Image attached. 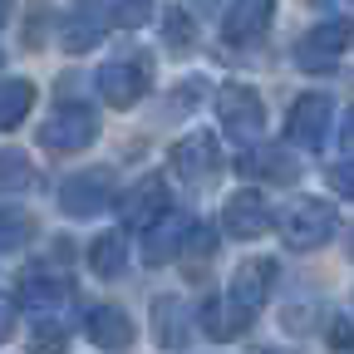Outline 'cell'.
Returning a JSON list of instances; mask_svg holds the SVG:
<instances>
[{"label": "cell", "mask_w": 354, "mask_h": 354, "mask_svg": "<svg viewBox=\"0 0 354 354\" xmlns=\"http://www.w3.org/2000/svg\"><path fill=\"white\" fill-rule=\"evenodd\" d=\"M271 281H276V261H266V256L241 261L236 276H232V286H227V300H212V305L202 310L207 335H212V339L241 335V330L256 320V310L271 300Z\"/></svg>", "instance_id": "1"}, {"label": "cell", "mask_w": 354, "mask_h": 354, "mask_svg": "<svg viewBox=\"0 0 354 354\" xmlns=\"http://www.w3.org/2000/svg\"><path fill=\"white\" fill-rule=\"evenodd\" d=\"M335 227H339V216H335V207L320 202V197H300V202H290V207L281 212V236H286V246H295V251L325 246V241L335 236Z\"/></svg>", "instance_id": "2"}, {"label": "cell", "mask_w": 354, "mask_h": 354, "mask_svg": "<svg viewBox=\"0 0 354 354\" xmlns=\"http://www.w3.org/2000/svg\"><path fill=\"white\" fill-rule=\"evenodd\" d=\"M94 138H99V113L88 104H59L39 128V143L50 153H84Z\"/></svg>", "instance_id": "3"}, {"label": "cell", "mask_w": 354, "mask_h": 354, "mask_svg": "<svg viewBox=\"0 0 354 354\" xmlns=\"http://www.w3.org/2000/svg\"><path fill=\"white\" fill-rule=\"evenodd\" d=\"M143 88H148V64L138 55H128V59H109L99 69V94L109 109H133L143 99Z\"/></svg>", "instance_id": "4"}, {"label": "cell", "mask_w": 354, "mask_h": 354, "mask_svg": "<svg viewBox=\"0 0 354 354\" xmlns=\"http://www.w3.org/2000/svg\"><path fill=\"white\" fill-rule=\"evenodd\" d=\"M349 44H354V20H320L300 39L295 59H300V69H330Z\"/></svg>", "instance_id": "5"}, {"label": "cell", "mask_w": 354, "mask_h": 354, "mask_svg": "<svg viewBox=\"0 0 354 354\" xmlns=\"http://www.w3.org/2000/svg\"><path fill=\"white\" fill-rule=\"evenodd\" d=\"M216 113H221V123H227V133H236V138H256V133L266 128V109H261V99H256V88H246V84H227L216 94Z\"/></svg>", "instance_id": "6"}, {"label": "cell", "mask_w": 354, "mask_h": 354, "mask_svg": "<svg viewBox=\"0 0 354 354\" xmlns=\"http://www.w3.org/2000/svg\"><path fill=\"white\" fill-rule=\"evenodd\" d=\"M113 197V183H109V172H74L69 183L59 187V202L69 216H99Z\"/></svg>", "instance_id": "7"}, {"label": "cell", "mask_w": 354, "mask_h": 354, "mask_svg": "<svg viewBox=\"0 0 354 354\" xmlns=\"http://www.w3.org/2000/svg\"><path fill=\"white\" fill-rule=\"evenodd\" d=\"M172 167L187 177V183H212V172L221 167V148L212 133H187L183 143L172 148Z\"/></svg>", "instance_id": "8"}, {"label": "cell", "mask_w": 354, "mask_h": 354, "mask_svg": "<svg viewBox=\"0 0 354 354\" xmlns=\"http://www.w3.org/2000/svg\"><path fill=\"white\" fill-rule=\"evenodd\" d=\"M330 113H335V104L325 99V94H305L295 109H290V138L300 143V148H320L325 143V133H330Z\"/></svg>", "instance_id": "9"}, {"label": "cell", "mask_w": 354, "mask_h": 354, "mask_svg": "<svg viewBox=\"0 0 354 354\" xmlns=\"http://www.w3.org/2000/svg\"><path fill=\"white\" fill-rule=\"evenodd\" d=\"M271 10H276V0H232V6H227V20H221V35H227L232 44H251V39L266 35Z\"/></svg>", "instance_id": "10"}, {"label": "cell", "mask_w": 354, "mask_h": 354, "mask_svg": "<svg viewBox=\"0 0 354 354\" xmlns=\"http://www.w3.org/2000/svg\"><path fill=\"white\" fill-rule=\"evenodd\" d=\"M227 232L232 236H241V241H256V236H266L271 232V207L261 202V192H236V197H227Z\"/></svg>", "instance_id": "11"}, {"label": "cell", "mask_w": 354, "mask_h": 354, "mask_svg": "<svg viewBox=\"0 0 354 354\" xmlns=\"http://www.w3.org/2000/svg\"><path fill=\"white\" fill-rule=\"evenodd\" d=\"M187 232H192V221L183 216V212H162L153 227H148V241H143V256H148V266H162V261H172L177 251L187 246Z\"/></svg>", "instance_id": "12"}, {"label": "cell", "mask_w": 354, "mask_h": 354, "mask_svg": "<svg viewBox=\"0 0 354 354\" xmlns=\"http://www.w3.org/2000/svg\"><path fill=\"white\" fill-rule=\"evenodd\" d=\"M88 339H94L99 349H109V354H123L133 344L128 310L123 305H94V310H88Z\"/></svg>", "instance_id": "13"}, {"label": "cell", "mask_w": 354, "mask_h": 354, "mask_svg": "<svg viewBox=\"0 0 354 354\" xmlns=\"http://www.w3.org/2000/svg\"><path fill=\"white\" fill-rule=\"evenodd\" d=\"M118 212H123L128 227H143V232H148L153 221L167 212V187H162V177H143V183L118 202Z\"/></svg>", "instance_id": "14"}, {"label": "cell", "mask_w": 354, "mask_h": 354, "mask_svg": "<svg viewBox=\"0 0 354 354\" xmlns=\"http://www.w3.org/2000/svg\"><path fill=\"white\" fill-rule=\"evenodd\" d=\"M104 25H109V15H104L99 0H74V10L64 20V44H69L74 55L79 50H94L99 35H104Z\"/></svg>", "instance_id": "15"}, {"label": "cell", "mask_w": 354, "mask_h": 354, "mask_svg": "<svg viewBox=\"0 0 354 354\" xmlns=\"http://www.w3.org/2000/svg\"><path fill=\"white\" fill-rule=\"evenodd\" d=\"M241 172H256V177H266V183H295V177H300L295 158L281 153V148H256V153H246V158H241Z\"/></svg>", "instance_id": "16"}, {"label": "cell", "mask_w": 354, "mask_h": 354, "mask_svg": "<svg viewBox=\"0 0 354 354\" xmlns=\"http://www.w3.org/2000/svg\"><path fill=\"white\" fill-rule=\"evenodd\" d=\"M88 266H94V276H118L123 266H128V246L118 232H104L88 241Z\"/></svg>", "instance_id": "17"}, {"label": "cell", "mask_w": 354, "mask_h": 354, "mask_svg": "<svg viewBox=\"0 0 354 354\" xmlns=\"http://www.w3.org/2000/svg\"><path fill=\"white\" fill-rule=\"evenodd\" d=\"M30 104H35V84L6 79V84H0V128H15L30 113Z\"/></svg>", "instance_id": "18"}, {"label": "cell", "mask_w": 354, "mask_h": 354, "mask_svg": "<svg viewBox=\"0 0 354 354\" xmlns=\"http://www.w3.org/2000/svg\"><path fill=\"white\" fill-rule=\"evenodd\" d=\"M158 344H183L187 339V310H183V300H158Z\"/></svg>", "instance_id": "19"}, {"label": "cell", "mask_w": 354, "mask_h": 354, "mask_svg": "<svg viewBox=\"0 0 354 354\" xmlns=\"http://www.w3.org/2000/svg\"><path fill=\"white\" fill-rule=\"evenodd\" d=\"M30 158L25 153H15V148H6L0 153V192H20V187H30Z\"/></svg>", "instance_id": "20"}, {"label": "cell", "mask_w": 354, "mask_h": 354, "mask_svg": "<svg viewBox=\"0 0 354 354\" xmlns=\"http://www.w3.org/2000/svg\"><path fill=\"white\" fill-rule=\"evenodd\" d=\"M64 295H69V286H64V281H55V276H44V271L25 276V300H30V305H39V310H44V305H59Z\"/></svg>", "instance_id": "21"}, {"label": "cell", "mask_w": 354, "mask_h": 354, "mask_svg": "<svg viewBox=\"0 0 354 354\" xmlns=\"http://www.w3.org/2000/svg\"><path fill=\"white\" fill-rule=\"evenodd\" d=\"M30 354H69V335L59 330V325H35V335H30Z\"/></svg>", "instance_id": "22"}, {"label": "cell", "mask_w": 354, "mask_h": 354, "mask_svg": "<svg viewBox=\"0 0 354 354\" xmlns=\"http://www.w3.org/2000/svg\"><path fill=\"white\" fill-rule=\"evenodd\" d=\"M25 232H30V221H25L20 212H0V256L15 251V246L25 241Z\"/></svg>", "instance_id": "23"}, {"label": "cell", "mask_w": 354, "mask_h": 354, "mask_svg": "<svg viewBox=\"0 0 354 354\" xmlns=\"http://www.w3.org/2000/svg\"><path fill=\"white\" fill-rule=\"evenodd\" d=\"M330 183H335L339 197H354V158H344V162L330 167Z\"/></svg>", "instance_id": "24"}, {"label": "cell", "mask_w": 354, "mask_h": 354, "mask_svg": "<svg viewBox=\"0 0 354 354\" xmlns=\"http://www.w3.org/2000/svg\"><path fill=\"white\" fill-rule=\"evenodd\" d=\"M148 10H153V0H118V20L123 25H143Z\"/></svg>", "instance_id": "25"}, {"label": "cell", "mask_w": 354, "mask_h": 354, "mask_svg": "<svg viewBox=\"0 0 354 354\" xmlns=\"http://www.w3.org/2000/svg\"><path fill=\"white\" fill-rule=\"evenodd\" d=\"M10 335H15V300L0 295V344H6Z\"/></svg>", "instance_id": "26"}, {"label": "cell", "mask_w": 354, "mask_h": 354, "mask_svg": "<svg viewBox=\"0 0 354 354\" xmlns=\"http://www.w3.org/2000/svg\"><path fill=\"white\" fill-rule=\"evenodd\" d=\"M167 35H172L177 44L192 39V25H187V15H183V10H172V15H167Z\"/></svg>", "instance_id": "27"}, {"label": "cell", "mask_w": 354, "mask_h": 354, "mask_svg": "<svg viewBox=\"0 0 354 354\" xmlns=\"http://www.w3.org/2000/svg\"><path fill=\"white\" fill-rule=\"evenodd\" d=\"M344 148H354V109H349V118H344Z\"/></svg>", "instance_id": "28"}, {"label": "cell", "mask_w": 354, "mask_h": 354, "mask_svg": "<svg viewBox=\"0 0 354 354\" xmlns=\"http://www.w3.org/2000/svg\"><path fill=\"white\" fill-rule=\"evenodd\" d=\"M6 15H10V0H0V25H6Z\"/></svg>", "instance_id": "29"}, {"label": "cell", "mask_w": 354, "mask_h": 354, "mask_svg": "<svg viewBox=\"0 0 354 354\" xmlns=\"http://www.w3.org/2000/svg\"><path fill=\"white\" fill-rule=\"evenodd\" d=\"M261 354H276V349H261Z\"/></svg>", "instance_id": "30"}]
</instances>
